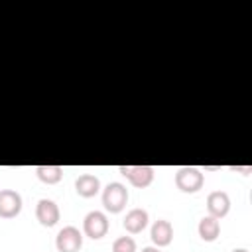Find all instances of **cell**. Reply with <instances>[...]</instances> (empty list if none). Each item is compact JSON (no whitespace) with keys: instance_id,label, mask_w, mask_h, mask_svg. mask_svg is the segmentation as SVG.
<instances>
[{"instance_id":"cell-1","label":"cell","mask_w":252,"mask_h":252,"mask_svg":"<svg viewBox=\"0 0 252 252\" xmlns=\"http://www.w3.org/2000/svg\"><path fill=\"white\" fill-rule=\"evenodd\" d=\"M128 189L126 185H122L120 181H110L104 189H102V207L106 213H120L126 205H128Z\"/></svg>"},{"instance_id":"cell-12","label":"cell","mask_w":252,"mask_h":252,"mask_svg":"<svg viewBox=\"0 0 252 252\" xmlns=\"http://www.w3.org/2000/svg\"><path fill=\"white\" fill-rule=\"evenodd\" d=\"M197 232H199L201 240H205V242H215V240L219 238V234H220V222H219V219H215V217H211V215L203 217V219L199 220V224H197Z\"/></svg>"},{"instance_id":"cell-7","label":"cell","mask_w":252,"mask_h":252,"mask_svg":"<svg viewBox=\"0 0 252 252\" xmlns=\"http://www.w3.org/2000/svg\"><path fill=\"white\" fill-rule=\"evenodd\" d=\"M22 211V195L14 189H0V217L14 219Z\"/></svg>"},{"instance_id":"cell-8","label":"cell","mask_w":252,"mask_h":252,"mask_svg":"<svg viewBox=\"0 0 252 252\" xmlns=\"http://www.w3.org/2000/svg\"><path fill=\"white\" fill-rule=\"evenodd\" d=\"M207 211L215 219H222L230 211V197L226 191H213L207 195Z\"/></svg>"},{"instance_id":"cell-14","label":"cell","mask_w":252,"mask_h":252,"mask_svg":"<svg viewBox=\"0 0 252 252\" xmlns=\"http://www.w3.org/2000/svg\"><path fill=\"white\" fill-rule=\"evenodd\" d=\"M112 252H136V240L132 236H118L112 242Z\"/></svg>"},{"instance_id":"cell-9","label":"cell","mask_w":252,"mask_h":252,"mask_svg":"<svg viewBox=\"0 0 252 252\" xmlns=\"http://www.w3.org/2000/svg\"><path fill=\"white\" fill-rule=\"evenodd\" d=\"M150 238H152L154 246H158V248L169 246L171 240H173V226H171V222L165 220V219H158V220L152 224Z\"/></svg>"},{"instance_id":"cell-6","label":"cell","mask_w":252,"mask_h":252,"mask_svg":"<svg viewBox=\"0 0 252 252\" xmlns=\"http://www.w3.org/2000/svg\"><path fill=\"white\" fill-rule=\"evenodd\" d=\"M35 219L39 220L41 226H55L61 219V213H59V207L55 201L51 199H39L37 205H35Z\"/></svg>"},{"instance_id":"cell-5","label":"cell","mask_w":252,"mask_h":252,"mask_svg":"<svg viewBox=\"0 0 252 252\" xmlns=\"http://www.w3.org/2000/svg\"><path fill=\"white\" fill-rule=\"evenodd\" d=\"M83 246V232L77 226H63L55 236V248L59 252H79Z\"/></svg>"},{"instance_id":"cell-2","label":"cell","mask_w":252,"mask_h":252,"mask_svg":"<svg viewBox=\"0 0 252 252\" xmlns=\"http://www.w3.org/2000/svg\"><path fill=\"white\" fill-rule=\"evenodd\" d=\"M205 183V175L199 167L193 165H185L179 167L175 173V187L183 193H197Z\"/></svg>"},{"instance_id":"cell-15","label":"cell","mask_w":252,"mask_h":252,"mask_svg":"<svg viewBox=\"0 0 252 252\" xmlns=\"http://www.w3.org/2000/svg\"><path fill=\"white\" fill-rule=\"evenodd\" d=\"M142 252H161L158 246H146V248H142Z\"/></svg>"},{"instance_id":"cell-11","label":"cell","mask_w":252,"mask_h":252,"mask_svg":"<svg viewBox=\"0 0 252 252\" xmlns=\"http://www.w3.org/2000/svg\"><path fill=\"white\" fill-rule=\"evenodd\" d=\"M148 220H150V215H148V211L146 209H132V211H128L126 213V217H124V228H126V232H130V234H140L146 226H148Z\"/></svg>"},{"instance_id":"cell-13","label":"cell","mask_w":252,"mask_h":252,"mask_svg":"<svg viewBox=\"0 0 252 252\" xmlns=\"http://www.w3.org/2000/svg\"><path fill=\"white\" fill-rule=\"evenodd\" d=\"M35 175L41 183L45 185H55L61 181L63 177V167L61 165H37L35 167Z\"/></svg>"},{"instance_id":"cell-3","label":"cell","mask_w":252,"mask_h":252,"mask_svg":"<svg viewBox=\"0 0 252 252\" xmlns=\"http://www.w3.org/2000/svg\"><path fill=\"white\" fill-rule=\"evenodd\" d=\"M83 232L85 236L98 240L102 236H106L108 232V217L102 211H91L87 213V217L83 219Z\"/></svg>"},{"instance_id":"cell-16","label":"cell","mask_w":252,"mask_h":252,"mask_svg":"<svg viewBox=\"0 0 252 252\" xmlns=\"http://www.w3.org/2000/svg\"><path fill=\"white\" fill-rule=\"evenodd\" d=\"M232 252H250V250H246V248H234Z\"/></svg>"},{"instance_id":"cell-10","label":"cell","mask_w":252,"mask_h":252,"mask_svg":"<svg viewBox=\"0 0 252 252\" xmlns=\"http://www.w3.org/2000/svg\"><path fill=\"white\" fill-rule=\"evenodd\" d=\"M75 191L79 197L83 199H91L94 195H98L100 191V179L93 173H83L75 179Z\"/></svg>"},{"instance_id":"cell-4","label":"cell","mask_w":252,"mask_h":252,"mask_svg":"<svg viewBox=\"0 0 252 252\" xmlns=\"http://www.w3.org/2000/svg\"><path fill=\"white\" fill-rule=\"evenodd\" d=\"M118 171L138 189H144V187L152 185V181H154V167L152 165H120Z\"/></svg>"}]
</instances>
